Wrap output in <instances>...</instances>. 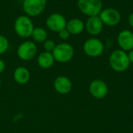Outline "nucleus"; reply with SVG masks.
<instances>
[{
	"mask_svg": "<svg viewBox=\"0 0 133 133\" xmlns=\"http://www.w3.org/2000/svg\"><path fill=\"white\" fill-rule=\"evenodd\" d=\"M109 64L114 71L122 72L129 68L131 63L127 52L122 49H117L111 54L109 58Z\"/></svg>",
	"mask_w": 133,
	"mask_h": 133,
	"instance_id": "obj_1",
	"label": "nucleus"
},
{
	"mask_svg": "<svg viewBox=\"0 0 133 133\" xmlns=\"http://www.w3.org/2000/svg\"><path fill=\"white\" fill-rule=\"evenodd\" d=\"M34 29L33 21L28 16H19L14 23V30L16 34L22 38H28L31 37Z\"/></svg>",
	"mask_w": 133,
	"mask_h": 133,
	"instance_id": "obj_2",
	"label": "nucleus"
},
{
	"mask_svg": "<svg viewBox=\"0 0 133 133\" xmlns=\"http://www.w3.org/2000/svg\"><path fill=\"white\" fill-rule=\"evenodd\" d=\"M77 6L79 11L87 16H99L103 9L102 0H78Z\"/></svg>",
	"mask_w": 133,
	"mask_h": 133,
	"instance_id": "obj_3",
	"label": "nucleus"
},
{
	"mask_svg": "<svg viewBox=\"0 0 133 133\" xmlns=\"http://www.w3.org/2000/svg\"><path fill=\"white\" fill-rule=\"evenodd\" d=\"M73 47L67 43H61L56 45L52 55L56 62L60 63H65L69 62L74 56Z\"/></svg>",
	"mask_w": 133,
	"mask_h": 133,
	"instance_id": "obj_4",
	"label": "nucleus"
},
{
	"mask_svg": "<svg viewBox=\"0 0 133 133\" xmlns=\"http://www.w3.org/2000/svg\"><path fill=\"white\" fill-rule=\"evenodd\" d=\"M104 50V46L103 42L95 37L87 39L83 44V51L89 57H99L103 54Z\"/></svg>",
	"mask_w": 133,
	"mask_h": 133,
	"instance_id": "obj_5",
	"label": "nucleus"
},
{
	"mask_svg": "<svg viewBox=\"0 0 133 133\" xmlns=\"http://www.w3.org/2000/svg\"><path fill=\"white\" fill-rule=\"evenodd\" d=\"M47 5V0H23V10L28 16L41 14Z\"/></svg>",
	"mask_w": 133,
	"mask_h": 133,
	"instance_id": "obj_6",
	"label": "nucleus"
},
{
	"mask_svg": "<svg viewBox=\"0 0 133 133\" xmlns=\"http://www.w3.org/2000/svg\"><path fill=\"white\" fill-rule=\"evenodd\" d=\"M99 17L104 25L108 26H115L120 23L122 15L116 9L106 8L101 10L99 14Z\"/></svg>",
	"mask_w": 133,
	"mask_h": 133,
	"instance_id": "obj_7",
	"label": "nucleus"
},
{
	"mask_svg": "<svg viewBox=\"0 0 133 133\" xmlns=\"http://www.w3.org/2000/svg\"><path fill=\"white\" fill-rule=\"evenodd\" d=\"M37 53V48L36 44L30 41L23 42L17 48V55L23 61H30L33 59Z\"/></svg>",
	"mask_w": 133,
	"mask_h": 133,
	"instance_id": "obj_8",
	"label": "nucleus"
},
{
	"mask_svg": "<svg viewBox=\"0 0 133 133\" xmlns=\"http://www.w3.org/2000/svg\"><path fill=\"white\" fill-rule=\"evenodd\" d=\"M67 20L65 17L60 13H52L48 16L46 19V25L48 28L53 32H59L66 27Z\"/></svg>",
	"mask_w": 133,
	"mask_h": 133,
	"instance_id": "obj_9",
	"label": "nucleus"
},
{
	"mask_svg": "<svg viewBox=\"0 0 133 133\" xmlns=\"http://www.w3.org/2000/svg\"><path fill=\"white\" fill-rule=\"evenodd\" d=\"M90 92L91 95L97 99L105 97L108 93V87L106 83L101 79H95L90 85Z\"/></svg>",
	"mask_w": 133,
	"mask_h": 133,
	"instance_id": "obj_10",
	"label": "nucleus"
},
{
	"mask_svg": "<svg viewBox=\"0 0 133 133\" xmlns=\"http://www.w3.org/2000/svg\"><path fill=\"white\" fill-rule=\"evenodd\" d=\"M117 41L120 48L125 51L133 49V33L129 30H122L117 37Z\"/></svg>",
	"mask_w": 133,
	"mask_h": 133,
	"instance_id": "obj_11",
	"label": "nucleus"
},
{
	"mask_svg": "<svg viewBox=\"0 0 133 133\" xmlns=\"http://www.w3.org/2000/svg\"><path fill=\"white\" fill-rule=\"evenodd\" d=\"M103 27L104 23L100 19L99 16H90L85 23V29L92 36H97L100 34L103 30Z\"/></svg>",
	"mask_w": 133,
	"mask_h": 133,
	"instance_id": "obj_12",
	"label": "nucleus"
},
{
	"mask_svg": "<svg viewBox=\"0 0 133 133\" xmlns=\"http://www.w3.org/2000/svg\"><path fill=\"white\" fill-rule=\"evenodd\" d=\"M72 87L71 80L65 76H59L54 81V88L60 94H69L72 90Z\"/></svg>",
	"mask_w": 133,
	"mask_h": 133,
	"instance_id": "obj_13",
	"label": "nucleus"
},
{
	"mask_svg": "<svg viewBox=\"0 0 133 133\" xmlns=\"http://www.w3.org/2000/svg\"><path fill=\"white\" fill-rule=\"evenodd\" d=\"M65 28L67 29L70 34L78 35L84 30L85 23L82 19L79 18H72L67 21Z\"/></svg>",
	"mask_w": 133,
	"mask_h": 133,
	"instance_id": "obj_14",
	"label": "nucleus"
},
{
	"mask_svg": "<svg viewBox=\"0 0 133 133\" xmlns=\"http://www.w3.org/2000/svg\"><path fill=\"white\" fill-rule=\"evenodd\" d=\"M13 78L17 83L22 85L26 84L30 79V73L26 68L19 66L14 70Z\"/></svg>",
	"mask_w": 133,
	"mask_h": 133,
	"instance_id": "obj_15",
	"label": "nucleus"
},
{
	"mask_svg": "<svg viewBox=\"0 0 133 133\" xmlns=\"http://www.w3.org/2000/svg\"><path fill=\"white\" fill-rule=\"evenodd\" d=\"M55 58L52 55V52L44 51L38 55L37 64L42 69H49L51 68L55 62Z\"/></svg>",
	"mask_w": 133,
	"mask_h": 133,
	"instance_id": "obj_16",
	"label": "nucleus"
},
{
	"mask_svg": "<svg viewBox=\"0 0 133 133\" xmlns=\"http://www.w3.org/2000/svg\"><path fill=\"white\" fill-rule=\"evenodd\" d=\"M31 37L35 42L44 43L48 38V32L42 27H34Z\"/></svg>",
	"mask_w": 133,
	"mask_h": 133,
	"instance_id": "obj_17",
	"label": "nucleus"
},
{
	"mask_svg": "<svg viewBox=\"0 0 133 133\" xmlns=\"http://www.w3.org/2000/svg\"><path fill=\"white\" fill-rule=\"evenodd\" d=\"M9 43L8 39L3 35H0V55H2L6 52L9 48Z\"/></svg>",
	"mask_w": 133,
	"mask_h": 133,
	"instance_id": "obj_18",
	"label": "nucleus"
},
{
	"mask_svg": "<svg viewBox=\"0 0 133 133\" xmlns=\"http://www.w3.org/2000/svg\"><path fill=\"white\" fill-rule=\"evenodd\" d=\"M55 47H56V44H55V41L52 40H46L44 42V48L45 51L52 52Z\"/></svg>",
	"mask_w": 133,
	"mask_h": 133,
	"instance_id": "obj_19",
	"label": "nucleus"
},
{
	"mask_svg": "<svg viewBox=\"0 0 133 133\" xmlns=\"http://www.w3.org/2000/svg\"><path fill=\"white\" fill-rule=\"evenodd\" d=\"M70 34H69V32L67 30V29L66 28H65V29H62V30H60L59 32H58V36H59V37L61 38V39H62V40H67L69 37H70Z\"/></svg>",
	"mask_w": 133,
	"mask_h": 133,
	"instance_id": "obj_20",
	"label": "nucleus"
},
{
	"mask_svg": "<svg viewBox=\"0 0 133 133\" xmlns=\"http://www.w3.org/2000/svg\"><path fill=\"white\" fill-rule=\"evenodd\" d=\"M5 69V63L2 59H0V74L4 72Z\"/></svg>",
	"mask_w": 133,
	"mask_h": 133,
	"instance_id": "obj_21",
	"label": "nucleus"
},
{
	"mask_svg": "<svg viewBox=\"0 0 133 133\" xmlns=\"http://www.w3.org/2000/svg\"><path fill=\"white\" fill-rule=\"evenodd\" d=\"M128 22H129V26L133 28V12H132L130 15H129V18H128Z\"/></svg>",
	"mask_w": 133,
	"mask_h": 133,
	"instance_id": "obj_22",
	"label": "nucleus"
},
{
	"mask_svg": "<svg viewBox=\"0 0 133 133\" xmlns=\"http://www.w3.org/2000/svg\"><path fill=\"white\" fill-rule=\"evenodd\" d=\"M128 56H129V59L130 61V63H133V49L129 51Z\"/></svg>",
	"mask_w": 133,
	"mask_h": 133,
	"instance_id": "obj_23",
	"label": "nucleus"
},
{
	"mask_svg": "<svg viewBox=\"0 0 133 133\" xmlns=\"http://www.w3.org/2000/svg\"><path fill=\"white\" fill-rule=\"evenodd\" d=\"M1 84H2V81H1V78H0V87H1Z\"/></svg>",
	"mask_w": 133,
	"mask_h": 133,
	"instance_id": "obj_24",
	"label": "nucleus"
}]
</instances>
